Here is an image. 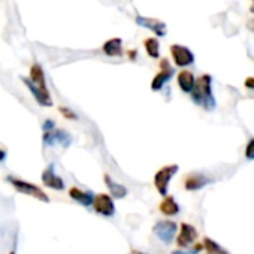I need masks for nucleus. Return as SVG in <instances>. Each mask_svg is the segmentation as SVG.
Here are the masks:
<instances>
[{
	"instance_id": "nucleus-17",
	"label": "nucleus",
	"mask_w": 254,
	"mask_h": 254,
	"mask_svg": "<svg viewBox=\"0 0 254 254\" xmlns=\"http://www.w3.org/2000/svg\"><path fill=\"white\" fill-rule=\"evenodd\" d=\"M102 51L105 53V56L108 57H121L123 56V41L120 38H112L108 39L103 47Z\"/></svg>"
},
{
	"instance_id": "nucleus-25",
	"label": "nucleus",
	"mask_w": 254,
	"mask_h": 254,
	"mask_svg": "<svg viewBox=\"0 0 254 254\" xmlns=\"http://www.w3.org/2000/svg\"><path fill=\"white\" fill-rule=\"evenodd\" d=\"M54 129H56V123H54V120H45V123H44V126H42L44 133H45V132H53Z\"/></svg>"
},
{
	"instance_id": "nucleus-22",
	"label": "nucleus",
	"mask_w": 254,
	"mask_h": 254,
	"mask_svg": "<svg viewBox=\"0 0 254 254\" xmlns=\"http://www.w3.org/2000/svg\"><path fill=\"white\" fill-rule=\"evenodd\" d=\"M59 111H60V114H62L66 120H78V115H76L72 109H69V108H66V106H60Z\"/></svg>"
},
{
	"instance_id": "nucleus-8",
	"label": "nucleus",
	"mask_w": 254,
	"mask_h": 254,
	"mask_svg": "<svg viewBox=\"0 0 254 254\" xmlns=\"http://www.w3.org/2000/svg\"><path fill=\"white\" fill-rule=\"evenodd\" d=\"M42 141H44L45 147H54L56 144H59V145H63L64 148H67L72 144V136L66 130H62V129H57L56 127L53 132L44 133Z\"/></svg>"
},
{
	"instance_id": "nucleus-5",
	"label": "nucleus",
	"mask_w": 254,
	"mask_h": 254,
	"mask_svg": "<svg viewBox=\"0 0 254 254\" xmlns=\"http://www.w3.org/2000/svg\"><path fill=\"white\" fill-rule=\"evenodd\" d=\"M93 209L96 214L102 215V217H114L115 215V203H114V199L106 194V193H99L97 196H94V200H93Z\"/></svg>"
},
{
	"instance_id": "nucleus-27",
	"label": "nucleus",
	"mask_w": 254,
	"mask_h": 254,
	"mask_svg": "<svg viewBox=\"0 0 254 254\" xmlns=\"http://www.w3.org/2000/svg\"><path fill=\"white\" fill-rule=\"evenodd\" d=\"M245 87L254 90V78H247V79H245Z\"/></svg>"
},
{
	"instance_id": "nucleus-23",
	"label": "nucleus",
	"mask_w": 254,
	"mask_h": 254,
	"mask_svg": "<svg viewBox=\"0 0 254 254\" xmlns=\"http://www.w3.org/2000/svg\"><path fill=\"white\" fill-rule=\"evenodd\" d=\"M245 159L254 160V138H251L245 147Z\"/></svg>"
},
{
	"instance_id": "nucleus-12",
	"label": "nucleus",
	"mask_w": 254,
	"mask_h": 254,
	"mask_svg": "<svg viewBox=\"0 0 254 254\" xmlns=\"http://www.w3.org/2000/svg\"><path fill=\"white\" fill-rule=\"evenodd\" d=\"M21 81L26 84V87H27V88L30 90V93L33 94L35 100H36L41 106H44V108H51V106H53V99H51L50 91H42V90H39V88L35 87V85L29 81V78H26V76H21Z\"/></svg>"
},
{
	"instance_id": "nucleus-14",
	"label": "nucleus",
	"mask_w": 254,
	"mask_h": 254,
	"mask_svg": "<svg viewBox=\"0 0 254 254\" xmlns=\"http://www.w3.org/2000/svg\"><path fill=\"white\" fill-rule=\"evenodd\" d=\"M69 197L75 202H78L81 206H91L93 205V200H94V194L93 191H85V190H81L79 187H70L69 189Z\"/></svg>"
},
{
	"instance_id": "nucleus-1",
	"label": "nucleus",
	"mask_w": 254,
	"mask_h": 254,
	"mask_svg": "<svg viewBox=\"0 0 254 254\" xmlns=\"http://www.w3.org/2000/svg\"><path fill=\"white\" fill-rule=\"evenodd\" d=\"M191 99L196 105H200L206 111L215 108V99L212 94V78L209 75H202L196 79L194 88L191 91Z\"/></svg>"
},
{
	"instance_id": "nucleus-6",
	"label": "nucleus",
	"mask_w": 254,
	"mask_h": 254,
	"mask_svg": "<svg viewBox=\"0 0 254 254\" xmlns=\"http://www.w3.org/2000/svg\"><path fill=\"white\" fill-rule=\"evenodd\" d=\"M171 56H172L175 66L178 67H187L194 63V54L187 47H183L178 44L171 45Z\"/></svg>"
},
{
	"instance_id": "nucleus-30",
	"label": "nucleus",
	"mask_w": 254,
	"mask_h": 254,
	"mask_svg": "<svg viewBox=\"0 0 254 254\" xmlns=\"http://www.w3.org/2000/svg\"><path fill=\"white\" fill-rule=\"evenodd\" d=\"M132 254H147V253H142V251H138V250H132Z\"/></svg>"
},
{
	"instance_id": "nucleus-4",
	"label": "nucleus",
	"mask_w": 254,
	"mask_h": 254,
	"mask_svg": "<svg viewBox=\"0 0 254 254\" xmlns=\"http://www.w3.org/2000/svg\"><path fill=\"white\" fill-rule=\"evenodd\" d=\"M153 232L163 244L169 245L175 239V235L178 232V224L172 220H160L154 224Z\"/></svg>"
},
{
	"instance_id": "nucleus-24",
	"label": "nucleus",
	"mask_w": 254,
	"mask_h": 254,
	"mask_svg": "<svg viewBox=\"0 0 254 254\" xmlns=\"http://www.w3.org/2000/svg\"><path fill=\"white\" fill-rule=\"evenodd\" d=\"M203 248V245H196L193 250H187V251H183V250H175L172 251V254H197L200 250Z\"/></svg>"
},
{
	"instance_id": "nucleus-16",
	"label": "nucleus",
	"mask_w": 254,
	"mask_h": 254,
	"mask_svg": "<svg viewBox=\"0 0 254 254\" xmlns=\"http://www.w3.org/2000/svg\"><path fill=\"white\" fill-rule=\"evenodd\" d=\"M103 181H105V186L108 187L109 196H111L112 199H124V197L127 196V193H129V191H127V189H126L123 184L114 181L108 174L103 175Z\"/></svg>"
},
{
	"instance_id": "nucleus-10",
	"label": "nucleus",
	"mask_w": 254,
	"mask_h": 254,
	"mask_svg": "<svg viewBox=\"0 0 254 254\" xmlns=\"http://www.w3.org/2000/svg\"><path fill=\"white\" fill-rule=\"evenodd\" d=\"M197 239V230L194 229V226L189 224V223H183L180 227V233L177 236V244L181 248H187L190 245H193Z\"/></svg>"
},
{
	"instance_id": "nucleus-18",
	"label": "nucleus",
	"mask_w": 254,
	"mask_h": 254,
	"mask_svg": "<svg viewBox=\"0 0 254 254\" xmlns=\"http://www.w3.org/2000/svg\"><path fill=\"white\" fill-rule=\"evenodd\" d=\"M177 82L184 93H191L196 84V78L190 70H181L177 75Z\"/></svg>"
},
{
	"instance_id": "nucleus-32",
	"label": "nucleus",
	"mask_w": 254,
	"mask_h": 254,
	"mask_svg": "<svg viewBox=\"0 0 254 254\" xmlns=\"http://www.w3.org/2000/svg\"><path fill=\"white\" fill-rule=\"evenodd\" d=\"M251 11H254V8H253V9H251Z\"/></svg>"
},
{
	"instance_id": "nucleus-13",
	"label": "nucleus",
	"mask_w": 254,
	"mask_h": 254,
	"mask_svg": "<svg viewBox=\"0 0 254 254\" xmlns=\"http://www.w3.org/2000/svg\"><path fill=\"white\" fill-rule=\"evenodd\" d=\"M209 183H211V180L205 174H199V172L190 174L184 178V187L189 191H197V190L203 189L205 186H208Z\"/></svg>"
},
{
	"instance_id": "nucleus-29",
	"label": "nucleus",
	"mask_w": 254,
	"mask_h": 254,
	"mask_svg": "<svg viewBox=\"0 0 254 254\" xmlns=\"http://www.w3.org/2000/svg\"><path fill=\"white\" fill-rule=\"evenodd\" d=\"M248 27L254 32V20H251V23H248Z\"/></svg>"
},
{
	"instance_id": "nucleus-31",
	"label": "nucleus",
	"mask_w": 254,
	"mask_h": 254,
	"mask_svg": "<svg viewBox=\"0 0 254 254\" xmlns=\"http://www.w3.org/2000/svg\"><path fill=\"white\" fill-rule=\"evenodd\" d=\"M9 254H15V250H12V251H11Z\"/></svg>"
},
{
	"instance_id": "nucleus-19",
	"label": "nucleus",
	"mask_w": 254,
	"mask_h": 254,
	"mask_svg": "<svg viewBox=\"0 0 254 254\" xmlns=\"http://www.w3.org/2000/svg\"><path fill=\"white\" fill-rule=\"evenodd\" d=\"M159 209L166 217H174V215L180 214V205L177 203V200L172 196H165V199L159 205Z\"/></svg>"
},
{
	"instance_id": "nucleus-26",
	"label": "nucleus",
	"mask_w": 254,
	"mask_h": 254,
	"mask_svg": "<svg viewBox=\"0 0 254 254\" xmlns=\"http://www.w3.org/2000/svg\"><path fill=\"white\" fill-rule=\"evenodd\" d=\"M127 56H129L130 62H135L138 59V50H129V51H127Z\"/></svg>"
},
{
	"instance_id": "nucleus-9",
	"label": "nucleus",
	"mask_w": 254,
	"mask_h": 254,
	"mask_svg": "<svg viewBox=\"0 0 254 254\" xmlns=\"http://www.w3.org/2000/svg\"><path fill=\"white\" fill-rule=\"evenodd\" d=\"M42 184L51 190H56V191H63L64 190V181L62 177H59L54 171V165H50L44 172H42Z\"/></svg>"
},
{
	"instance_id": "nucleus-15",
	"label": "nucleus",
	"mask_w": 254,
	"mask_h": 254,
	"mask_svg": "<svg viewBox=\"0 0 254 254\" xmlns=\"http://www.w3.org/2000/svg\"><path fill=\"white\" fill-rule=\"evenodd\" d=\"M29 81L38 87L39 90L42 91H48V87H47V79H45V72L42 69V66L39 63H33L32 67H30V76H29Z\"/></svg>"
},
{
	"instance_id": "nucleus-21",
	"label": "nucleus",
	"mask_w": 254,
	"mask_h": 254,
	"mask_svg": "<svg viewBox=\"0 0 254 254\" xmlns=\"http://www.w3.org/2000/svg\"><path fill=\"white\" fill-rule=\"evenodd\" d=\"M203 248L209 253V254H230L227 253L223 247H220L214 239L211 238H205L203 239Z\"/></svg>"
},
{
	"instance_id": "nucleus-20",
	"label": "nucleus",
	"mask_w": 254,
	"mask_h": 254,
	"mask_svg": "<svg viewBox=\"0 0 254 254\" xmlns=\"http://www.w3.org/2000/svg\"><path fill=\"white\" fill-rule=\"evenodd\" d=\"M144 48L147 51V54L151 59H159L160 57V42L157 38H147L144 41Z\"/></svg>"
},
{
	"instance_id": "nucleus-11",
	"label": "nucleus",
	"mask_w": 254,
	"mask_h": 254,
	"mask_svg": "<svg viewBox=\"0 0 254 254\" xmlns=\"http://www.w3.org/2000/svg\"><path fill=\"white\" fill-rule=\"evenodd\" d=\"M135 23L144 29H148L151 30L153 33H156L157 36H165L166 35V24L157 18H147V17H141V15H136L135 17Z\"/></svg>"
},
{
	"instance_id": "nucleus-2",
	"label": "nucleus",
	"mask_w": 254,
	"mask_h": 254,
	"mask_svg": "<svg viewBox=\"0 0 254 254\" xmlns=\"http://www.w3.org/2000/svg\"><path fill=\"white\" fill-rule=\"evenodd\" d=\"M5 181L9 183V184H11L18 193H21V194L32 196V197H35V199L44 202V203H48V202H50V196H48L39 186H36V184H33V183H29V181H26V180L17 178V177H14V175H8V177L5 178Z\"/></svg>"
},
{
	"instance_id": "nucleus-7",
	"label": "nucleus",
	"mask_w": 254,
	"mask_h": 254,
	"mask_svg": "<svg viewBox=\"0 0 254 254\" xmlns=\"http://www.w3.org/2000/svg\"><path fill=\"white\" fill-rule=\"evenodd\" d=\"M174 73H175V70L169 64V60L168 59H163L160 62V72L151 81V90L153 91H160L165 87V84L168 81H171V78L174 76Z\"/></svg>"
},
{
	"instance_id": "nucleus-28",
	"label": "nucleus",
	"mask_w": 254,
	"mask_h": 254,
	"mask_svg": "<svg viewBox=\"0 0 254 254\" xmlns=\"http://www.w3.org/2000/svg\"><path fill=\"white\" fill-rule=\"evenodd\" d=\"M5 159H6V151H5V150H2V148H0V163H2V162H5Z\"/></svg>"
},
{
	"instance_id": "nucleus-3",
	"label": "nucleus",
	"mask_w": 254,
	"mask_h": 254,
	"mask_svg": "<svg viewBox=\"0 0 254 254\" xmlns=\"http://www.w3.org/2000/svg\"><path fill=\"white\" fill-rule=\"evenodd\" d=\"M178 169H180L178 165H166V166L160 168L156 172V175H154V187H156V190L162 196H168V190H169L171 180L178 172Z\"/></svg>"
}]
</instances>
